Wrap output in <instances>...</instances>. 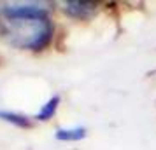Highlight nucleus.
Instances as JSON below:
<instances>
[{
    "label": "nucleus",
    "instance_id": "3",
    "mask_svg": "<svg viewBox=\"0 0 156 150\" xmlns=\"http://www.w3.org/2000/svg\"><path fill=\"white\" fill-rule=\"evenodd\" d=\"M98 11V4L97 2H90V0H69L63 2V12L70 16L74 19L79 21H86L91 19Z\"/></svg>",
    "mask_w": 156,
    "mask_h": 150
},
{
    "label": "nucleus",
    "instance_id": "6",
    "mask_svg": "<svg viewBox=\"0 0 156 150\" xmlns=\"http://www.w3.org/2000/svg\"><path fill=\"white\" fill-rule=\"evenodd\" d=\"M0 119L2 121L9 122V124H14L18 128H32V121H30L27 115L16 114V112H7V110H0Z\"/></svg>",
    "mask_w": 156,
    "mask_h": 150
},
{
    "label": "nucleus",
    "instance_id": "1",
    "mask_svg": "<svg viewBox=\"0 0 156 150\" xmlns=\"http://www.w3.org/2000/svg\"><path fill=\"white\" fill-rule=\"evenodd\" d=\"M0 32L4 38L20 49L44 51L53 40L55 25L49 18L2 19Z\"/></svg>",
    "mask_w": 156,
    "mask_h": 150
},
{
    "label": "nucleus",
    "instance_id": "5",
    "mask_svg": "<svg viewBox=\"0 0 156 150\" xmlns=\"http://www.w3.org/2000/svg\"><path fill=\"white\" fill-rule=\"evenodd\" d=\"M60 96L58 94H55V96H51L49 100L46 101L42 105V108L37 112V115H35V119L37 121H41V122H46V121H49V119H53V115L56 114V110H58V107H60Z\"/></svg>",
    "mask_w": 156,
    "mask_h": 150
},
{
    "label": "nucleus",
    "instance_id": "2",
    "mask_svg": "<svg viewBox=\"0 0 156 150\" xmlns=\"http://www.w3.org/2000/svg\"><path fill=\"white\" fill-rule=\"evenodd\" d=\"M0 14L4 19H23V18H49L48 9L41 4H2Z\"/></svg>",
    "mask_w": 156,
    "mask_h": 150
},
{
    "label": "nucleus",
    "instance_id": "4",
    "mask_svg": "<svg viewBox=\"0 0 156 150\" xmlns=\"http://www.w3.org/2000/svg\"><path fill=\"white\" fill-rule=\"evenodd\" d=\"M86 128L83 126H76V128H60L56 129V133H55V138H56L58 142H81V140H84L86 138Z\"/></svg>",
    "mask_w": 156,
    "mask_h": 150
}]
</instances>
